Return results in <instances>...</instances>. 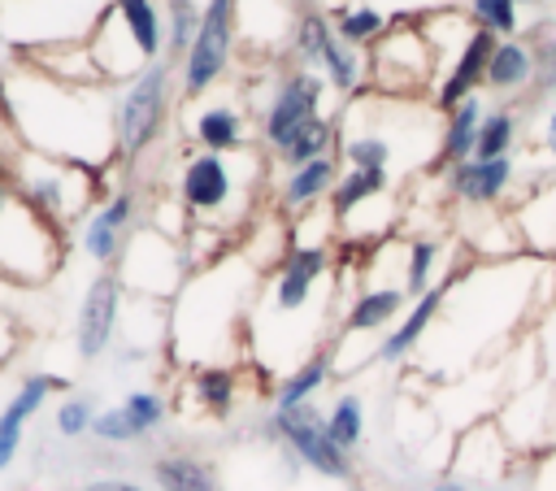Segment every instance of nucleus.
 <instances>
[{
	"label": "nucleus",
	"mask_w": 556,
	"mask_h": 491,
	"mask_svg": "<svg viewBox=\"0 0 556 491\" xmlns=\"http://www.w3.org/2000/svg\"><path fill=\"white\" fill-rule=\"evenodd\" d=\"M534 74H539L534 43H526V39H500L495 52H491V61H486V83L482 87H491L500 96H517V91L530 87Z\"/></svg>",
	"instance_id": "24"
},
{
	"label": "nucleus",
	"mask_w": 556,
	"mask_h": 491,
	"mask_svg": "<svg viewBox=\"0 0 556 491\" xmlns=\"http://www.w3.org/2000/svg\"><path fill=\"white\" fill-rule=\"evenodd\" d=\"M521 4H530V9H543L547 0H517V9H521Z\"/></svg>",
	"instance_id": "50"
},
{
	"label": "nucleus",
	"mask_w": 556,
	"mask_h": 491,
	"mask_svg": "<svg viewBox=\"0 0 556 491\" xmlns=\"http://www.w3.org/2000/svg\"><path fill=\"white\" fill-rule=\"evenodd\" d=\"M87 48H91V61L100 70V78L109 87H122V83H135L152 61L143 56V48L135 43V35L126 30V22L117 17V9L109 4V13L100 17V26L87 35Z\"/></svg>",
	"instance_id": "18"
},
{
	"label": "nucleus",
	"mask_w": 556,
	"mask_h": 491,
	"mask_svg": "<svg viewBox=\"0 0 556 491\" xmlns=\"http://www.w3.org/2000/svg\"><path fill=\"white\" fill-rule=\"evenodd\" d=\"M265 435L274 443H282L287 456H295L300 465H308L313 474L330 478V482H356V461L352 452H343L330 430H326V413L308 400L295 408H274L265 421Z\"/></svg>",
	"instance_id": "12"
},
{
	"label": "nucleus",
	"mask_w": 556,
	"mask_h": 491,
	"mask_svg": "<svg viewBox=\"0 0 556 491\" xmlns=\"http://www.w3.org/2000/svg\"><path fill=\"white\" fill-rule=\"evenodd\" d=\"M122 408H126V417L135 421V430H139L143 439H148L152 430H161V426H165V417H169V404H165V395H161V391H148V387H139V391H126Z\"/></svg>",
	"instance_id": "39"
},
{
	"label": "nucleus",
	"mask_w": 556,
	"mask_h": 491,
	"mask_svg": "<svg viewBox=\"0 0 556 491\" xmlns=\"http://www.w3.org/2000/svg\"><path fill=\"white\" fill-rule=\"evenodd\" d=\"M113 169V165H109ZM109 169H87V165H74V161H56V156H43V152H30L22 148L13 161H9V178L13 187L61 230L70 226H83L117 187L104 182Z\"/></svg>",
	"instance_id": "5"
},
{
	"label": "nucleus",
	"mask_w": 556,
	"mask_h": 491,
	"mask_svg": "<svg viewBox=\"0 0 556 491\" xmlns=\"http://www.w3.org/2000/svg\"><path fill=\"white\" fill-rule=\"evenodd\" d=\"M239 56V0H204V22L191 52L178 61V91L182 100H200L213 91Z\"/></svg>",
	"instance_id": "11"
},
{
	"label": "nucleus",
	"mask_w": 556,
	"mask_h": 491,
	"mask_svg": "<svg viewBox=\"0 0 556 491\" xmlns=\"http://www.w3.org/2000/svg\"><path fill=\"white\" fill-rule=\"evenodd\" d=\"M330 35H334V22L321 9H304L295 22V35H291V65L321 70V52H326Z\"/></svg>",
	"instance_id": "34"
},
{
	"label": "nucleus",
	"mask_w": 556,
	"mask_h": 491,
	"mask_svg": "<svg viewBox=\"0 0 556 491\" xmlns=\"http://www.w3.org/2000/svg\"><path fill=\"white\" fill-rule=\"evenodd\" d=\"M321 78H326L330 91H339L343 100L361 96V91L369 87V52L356 48V43H348V39H339V35H330V43H326V52H321Z\"/></svg>",
	"instance_id": "25"
},
{
	"label": "nucleus",
	"mask_w": 556,
	"mask_h": 491,
	"mask_svg": "<svg viewBox=\"0 0 556 491\" xmlns=\"http://www.w3.org/2000/svg\"><path fill=\"white\" fill-rule=\"evenodd\" d=\"M122 304H126V287L113 269H100L78 300V317H74V348L83 361H100L117 335L122 322Z\"/></svg>",
	"instance_id": "14"
},
{
	"label": "nucleus",
	"mask_w": 556,
	"mask_h": 491,
	"mask_svg": "<svg viewBox=\"0 0 556 491\" xmlns=\"http://www.w3.org/2000/svg\"><path fill=\"white\" fill-rule=\"evenodd\" d=\"M117 17L126 22V30L135 35V43L143 48L148 61L165 56V4L156 0H113Z\"/></svg>",
	"instance_id": "29"
},
{
	"label": "nucleus",
	"mask_w": 556,
	"mask_h": 491,
	"mask_svg": "<svg viewBox=\"0 0 556 491\" xmlns=\"http://www.w3.org/2000/svg\"><path fill=\"white\" fill-rule=\"evenodd\" d=\"M326 430L343 452L356 456V448L365 443V400L356 391H343L326 413Z\"/></svg>",
	"instance_id": "37"
},
{
	"label": "nucleus",
	"mask_w": 556,
	"mask_h": 491,
	"mask_svg": "<svg viewBox=\"0 0 556 491\" xmlns=\"http://www.w3.org/2000/svg\"><path fill=\"white\" fill-rule=\"evenodd\" d=\"M187 391L208 417H230L235 400H239V369L235 365H200V369H191Z\"/></svg>",
	"instance_id": "28"
},
{
	"label": "nucleus",
	"mask_w": 556,
	"mask_h": 491,
	"mask_svg": "<svg viewBox=\"0 0 556 491\" xmlns=\"http://www.w3.org/2000/svg\"><path fill=\"white\" fill-rule=\"evenodd\" d=\"M22 439H26V421L17 417V413H9V408H0V474L17 461V452H22Z\"/></svg>",
	"instance_id": "42"
},
{
	"label": "nucleus",
	"mask_w": 556,
	"mask_h": 491,
	"mask_svg": "<svg viewBox=\"0 0 556 491\" xmlns=\"http://www.w3.org/2000/svg\"><path fill=\"white\" fill-rule=\"evenodd\" d=\"M252 104L248 83H235L230 91H204L200 100H182V135L195 143V152H235L252 148Z\"/></svg>",
	"instance_id": "13"
},
{
	"label": "nucleus",
	"mask_w": 556,
	"mask_h": 491,
	"mask_svg": "<svg viewBox=\"0 0 556 491\" xmlns=\"http://www.w3.org/2000/svg\"><path fill=\"white\" fill-rule=\"evenodd\" d=\"M513 217H517L526 256L556 261V178H547L543 187L534 182V187L513 204Z\"/></svg>",
	"instance_id": "21"
},
{
	"label": "nucleus",
	"mask_w": 556,
	"mask_h": 491,
	"mask_svg": "<svg viewBox=\"0 0 556 491\" xmlns=\"http://www.w3.org/2000/svg\"><path fill=\"white\" fill-rule=\"evenodd\" d=\"M439 78H443V70H439V56L421 30V17L391 22L387 35L369 48V91L404 96V100H430Z\"/></svg>",
	"instance_id": "7"
},
{
	"label": "nucleus",
	"mask_w": 556,
	"mask_h": 491,
	"mask_svg": "<svg viewBox=\"0 0 556 491\" xmlns=\"http://www.w3.org/2000/svg\"><path fill=\"white\" fill-rule=\"evenodd\" d=\"M534 61H539V96L547 87H556V30H543L534 43Z\"/></svg>",
	"instance_id": "43"
},
{
	"label": "nucleus",
	"mask_w": 556,
	"mask_h": 491,
	"mask_svg": "<svg viewBox=\"0 0 556 491\" xmlns=\"http://www.w3.org/2000/svg\"><path fill=\"white\" fill-rule=\"evenodd\" d=\"M443 252H447V243L434 239V235H417V239L404 248V291H408V300H417L421 291H430V287L447 274V269L439 274Z\"/></svg>",
	"instance_id": "31"
},
{
	"label": "nucleus",
	"mask_w": 556,
	"mask_h": 491,
	"mask_svg": "<svg viewBox=\"0 0 556 491\" xmlns=\"http://www.w3.org/2000/svg\"><path fill=\"white\" fill-rule=\"evenodd\" d=\"M482 117H486V104H482V96H478V91H473L469 100H460L456 109H447V113H443V139H439V161H434V169H439V174L473 156V148H478V130H482Z\"/></svg>",
	"instance_id": "22"
},
{
	"label": "nucleus",
	"mask_w": 556,
	"mask_h": 491,
	"mask_svg": "<svg viewBox=\"0 0 556 491\" xmlns=\"http://www.w3.org/2000/svg\"><path fill=\"white\" fill-rule=\"evenodd\" d=\"M113 274L122 278V287H126L130 295H143V300H174V295L187 287V278H191L195 269H191V256H187L182 239H169V235H161L156 226H139V230L126 239V248H122Z\"/></svg>",
	"instance_id": "9"
},
{
	"label": "nucleus",
	"mask_w": 556,
	"mask_h": 491,
	"mask_svg": "<svg viewBox=\"0 0 556 491\" xmlns=\"http://www.w3.org/2000/svg\"><path fill=\"white\" fill-rule=\"evenodd\" d=\"M517 130H521V117L513 104H495L486 117H482V130H478V148H473V161H495V156H513L517 148Z\"/></svg>",
	"instance_id": "35"
},
{
	"label": "nucleus",
	"mask_w": 556,
	"mask_h": 491,
	"mask_svg": "<svg viewBox=\"0 0 556 491\" xmlns=\"http://www.w3.org/2000/svg\"><path fill=\"white\" fill-rule=\"evenodd\" d=\"M543 139H547V152L556 156V109L547 113V126H543Z\"/></svg>",
	"instance_id": "49"
},
{
	"label": "nucleus",
	"mask_w": 556,
	"mask_h": 491,
	"mask_svg": "<svg viewBox=\"0 0 556 491\" xmlns=\"http://www.w3.org/2000/svg\"><path fill=\"white\" fill-rule=\"evenodd\" d=\"M269 161L261 143L235 152H187L174 178V196L187 209L191 226L239 235L256 222V204L265 196Z\"/></svg>",
	"instance_id": "4"
},
{
	"label": "nucleus",
	"mask_w": 556,
	"mask_h": 491,
	"mask_svg": "<svg viewBox=\"0 0 556 491\" xmlns=\"http://www.w3.org/2000/svg\"><path fill=\"white\" fill-rule=\"evenodd\" d=\"M387 191H391V174L387 169H343L334 191H330V213L339 222L352 209H361V204H369V200H378Z\"/></svg>",
	"instance_id": "32"
},
{
	"label": "nucleus",
	"mask_w": 556,
	"mask_h": 491,
	"mask_svg": "<svg viewBox=\"0 0 556 491\" xmlns=\"http://www.w3.org/2000/svg\"><path fill=\"white\" fill-rule=\"evenodd\" d=\"M334 378V356H330V348H321V352H313V356H304L291 374H282V382L274 387V408H295V404H308L326 382Z\"/></svg>",
	"instance_id": "27"
},
{
	"label": "nucleus",
	"mask_w": 556,
	"mask_h": 491,
	"mask_svg": "<svg viewBox=\"0 0 556 491\" xmlns=\"http://www.w3.org/2000/svg\"><path fill=\"white\" fill-rule=\"evenodd\" d=\"M22 152V143H17V130H13V122H9V109H4V83H0V169H9V161Z\"/></svg>",
	"instance_id": "44"
},
{
	"label": "nucleus",
	"mask_w": 556,
	"mask_h": 491,
	"mask_svg": "<svg viewBox=\"0 0 556 491\" xmlns=\"http://www.w3.org/2000/svg\"><path fill=\"white\" fill-rule=\"evenodd\" d=\"M465 13L473 17V26L491 30L495 39H517V30H521L517 0H469Z\"/></svg>",
	"instance_id": "38"
},
{
	"label": "nucleus",
	"mask_w": 556,
	"mask_h": 491,
	"mask_svg": "<svg viewBox=\"0 0 556 491\" xmlns=\"http://www.w3.org/2000/svg\"><path fill=\"white\" fill-rule=\"evenodd\" d=\"M339 152V117H313L282 152H274V161L282 169H295V165H308L317 156H334Z\"/></svg>",
	"instance_id": "30"
},
{
	"label": "nucleus",
	"mask_w": 556,
	"mask_h": 491,
	"mask_svg": "<svg viewBox=\"0 0 556 491\" xmlns=\"http://www.w3.org/2000/svg\"><path fill=\"white\" fill-rule=\"evenodd\" d=\"M443 113L430 100L361 91L339 109V161L348 169H434Z\"/></svg>",
	"instance_id": "2"
},
{
	"label": "nucleus",
	"mask_w": 556,
	"mask_h": 491,
	"mask_svg": "<svg viewBox=\"0 0 556 491\" xmlns=\"http://www.w3.org/2000/svg\"><path fill=\"white\" fill-rule=\"evenodd\" d=\"M83 491H148V487H139V482H130V478H96V482H87Z\"/></svg>",
	"instance_id": "46"
},
{
	"label": "nucleus",
	"mask_w": 556,
	"mask_h": 491,
	"mask_svg": "<svg viewBox=\"0 0 556 491\" xmlns=\"http://www.w3.org/2000/svg\"><path fill=\"white\" fill-rule=\"evenodd\" d=\"M135 217H139V187H117L83 226H78V248L96 261V265H117L126 239L135 235Z\"/></svg>",
	"instance_id": "15"
},
{
	"label": "nucleus",
	"mask_w": 556,
	"mask_h": 491,
	"mask_svg": "<svg viewBox=\"0 0 556 491\" xmlns=\"http://www.w3.org/2000/svg\"><path fill=\"white\" fill-rule=\"evenodd\" d=\"M330 22H334V35L348 39V43H356V48H374L387 35V26H391L387 9H378L374 0H352Z\"/></svg>",
	"instance_id": "33"
},
{
	"label": "nucleus",
	"mask_w": 556,
	"mask_h": 491,
	"mask_svg": "<svg viewBox=\"0 0 556 491\" xmlns=\"http://www.w3.org/2000/svg\"><path fill=\"white\" fill-rule=\"evenodd\" d=\"M152 478L161 491H222L213 461L195 452H161L152 456Z\"/></svg>",
	"instance_id": "26"
},
{
	"label": "nucleus",
	"mask_w": 556,
	"mask_h": 491,
	"mask_svg": "<svg viewBox=\"0 0 556 491\" xmlns=\"http://www.w3.org/2000/svg\"><path fill=\"white\" fill-rule=\"evenodd\" d=\"M91 439H96V443H109V448H126V443H139L143 435L135 430V421L126 417V408L113 404V408H100V413H96Z\"/></svg>",
	"instance_id": "41"
},
{
	"label": "nucleus",
	"mask_w": 556,
	"mask_h": 491,
	"mask_svg": "<svg viewBox=\"0 0 556 491\" xmlns=\"http://www.w3.org/2000/svg\"><path fill=\"white\" fill-rule=\"evenodd\" d=\"M408 291L404 282H365L348 313H343V339H361V335H378V330H391L395 317L408 309Z\"/></svg>",
	"instance_id": "20"
},
{
	"label": "nucleus",
	"mask_w": 556,
	"mask_h": 491,
	"mask_svg": "<svg viewBox=\"0 0 556 491\" xmlns=\"http://www.w3.org/2000/svg\"><path fill=\"white\" fill-rule=\"evenodd\" d=\"M96 413H100V408H96L91 395H65V400L56 404V413H52V426H56L61 439H83V435H91Z\"/></svg>",
	"instance_id": "40"
},
{
	"label": "nucleus",
	"mask_w": 556,
	"mask_h": 491,
	"mask_svg": "<svg viewBox=\"0 0 556 491\" xmlns=\"http://www.w3.org/2000/svg\"><path fill=\"white\" fill-rule=\"evenodd\" d=\"M13 348H17V330H13V317L0 309V361H4Z\"/></svg>",
	"instance_id": "47"
},
{
	"label": "nucleus",
	"mask_w": 556,
	"mask_h": 491,
	"mask_svg": "<svg viewBox=\"0 0 556 491\" xmlns=\"http://www.w3.org/2000/svg\"><path fill=\"white\" fill-rule=\"evenodd\" d=\"M261 269L235 252L222 256L187 278V287L174 295L169 313V348L182 365H226L222 348H230L248 322V309L256 300Z\"/></svg>",
	"instance_id": "3"
},
{
	"label": "nucleus",
	"mask_w": 556,
	"mask_h": 491,
	"mask_svg": "<svg viewBox=\"0 0 556 491\" xmlns=\"http://www.w3.org/2000/svg\"><path fill=\"white\" fill-rule=\"evenodd\" d=\"M339 174H343L339 152H334V156H317V161H308V165L287 169V174H282V182H278L274 209H278L287 222H295L300 213H308V209H317L321 200H330V191H334Z\"/></svg>",
	"instance_id": "19"
},
{
	"label": "nucleus",
	"mask_w": 556,
	"mask_h": 491,
	"mask_svg": "<svg viewBox=\"0 0 556 491\" xmlns=\"http://www.w3.org/2000/svg\"><path fill=\"white\" fill-rule=\"evenodd\" d=\"M443 187L460 209H495L513 187H517V156H495V161H460L443 169Z\"/></svg>",
	"instance_id": "17"
},
{
	"label": "nucleus",
	"mask_w": 556,
	"mask_h": 491,
	"mask_svg": "<svg viewBox=\"0 0 556 491\" xmlns=\"http://www.w3.org/2000/svg\"><path fill=\"white\" fill-rule=\"evenodd\" d=\"M426 491H486V487H473V482H465V478H439V482H430Z\"/></svg>",
	"instance_id": "48"
},
{
	"label": "nucleus",
	"mask_w": 556,
	"mask_h": 491,
	"mask_svg": "<svg viewBox=\"0 0 556 491\" xmlns=\"http://www.w3.org/2000/svg\"><path fill=\"white\" fill-rule=\"evenodd\" d=\"M174 65L169 56L152 61L135 83H126L117 91V117H113V130H117V161L122 165H135L161 135H165V122L174 113Z\"/></svg>",
	"instance_id": "8"
},
{
	"label": "nucleus",
	"mask_w": 556,
	"mask_h": 491,
	"mask_svg": "<svg viewBox=\"0 0 556 491\" xmlns=\"http://www.w3.org/2000/svg\"><path fill=\"white\" fill-rule=\"evenodd\" d=\"M17 61L35 65L39 74L56 78V83H70V87H96L104 83L96 61H91V48L87 43H56V48H35V52H17Z\"/></svg>",
	"instance_id": "23"
},
{
	"label": "nucleus",
	"mask_w": 556,
	"mask_h": 491,
	"mask_svg": "<svg viewBox=\"0 0 556 491\" xmlns=\"http://www.w3.org/2000/svg\"><path fill=\"white\" fill-rule=\"evenodd\" d=\"M65 261V230L52 226L0 169V282L43 287Z\"/></svg>",
	"instance_id": "6"
},
{
	"label": "nucleus",
	"mask_w": 556,
	"mask_h": 491,
	"mask_svg": "<svg viewBox=\"0 0 556 491\" xmlns=\"http://www.w3.org/2000/svg\"><path fill=\"white\" fill-rule=\"evenodd\" d=\"M534 491H556V452L539 461V469H534Z\"/></svg>",
	"instance_id": "45"
},
{
	"label": "nucleus",
	"mask_w": 556,
	"mask_h": 491,
	"mask_svg": "<svg viewBox=\"0 0 556 491\" xmlns=\"http://www.w3.org/2000/svg\"><path fill=\"white\" fill-rule=\"evenodd\" d=\"M460 269H465V265H452L430 291H421V295L404 309L400 326H391V330L382 335V343L374 348V361H378V365H400V361L430 335V326L439 322V313H443V304H447V291H452V282L460 278Z\"/></svg>",
	"instance_id": "16"
},
{
	"label": "nucleus",
	"mask_w": 556,
	"mask_h": 491,
	"mask_svg": "<svg viewBox=\"0 0 556 491\" xmlns=\"http://www.w3.org/2000/svg\"><path fill=\"white\" fill-rule=\"evenodd\" d=\"M326 91H330V83L321 78V70L287 65L278 74V83H269V100L252 109V117H256V143H265L269 152H282L313 117H326L321 113Z\"/></svg>",
	"instance_id": "10"
},
{
	"label": "nucleus",
	"mask_w": 556,
	"mask_h": 491,
	"mask_svg": "<svg viewBox=\"0 0 556 491\" xmlns=\"http://www.w3.org/2000/svg\"><path fill=\"white\" fill-rule=\"evenodd\" d=\"M204 22V4L200 0H165V56L182 61L200 35Z\"/></svg>",
	"instance_id": "36"
},
{
	"label": "nucleus",
	"mask_w": 556,
	"mask_h": 491,
	"mask_svg": "<svg viewBox=\"0 0 556 491\" xmlns=\"http://www.w3.org/2000/svg\"><path fill=\"white\" fill-rule=\"evenodd\" d=\"M4 109L17 130V143L56 161H74L87 169L117 165V91L109 83L96 87H70L35 65L17 61L4 78Z\"/></svg>",
	"instance_id": "1"
}]
</instances>
